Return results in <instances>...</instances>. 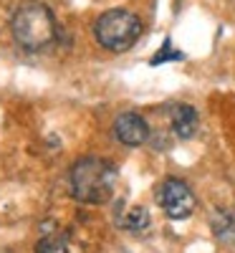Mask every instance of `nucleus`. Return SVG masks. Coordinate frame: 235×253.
Segmentation results:
<instances>
[{
  "instance_id": "8",
  "label": "nucleus",
  "mask_w": 235,
  "mask_h": 253,
  "mask_svg": "<svg viewBox=\"0 0 235 253\" xmlns=\"http://www.w3.org/2000/svg\"><path fill=\"white\" fill-rule=\"evenodd\" d=\"M36 253H69V248H66V241H61L58 236H46L38 243Z\"/></svg>"
},
{
  "instance_id": "5",
  "label": "nucleus",
  "mask_w": 235,
  "mask_h": 253,
  "mask_svg": "<svg viewBox=\"0 0 235 253\" xmlns=\"http://www.w3.org/2000/svg\"><path fill=\"white\" fill-rule=\"evenodd\" d=\"M114 134H117V139H119L121 144H126V147H139V144H144L147 137H149V126H147V122H144L139 114L126 112V114L117 117V122H114Z\"/></svg>"
},
{
  "instance_id": "2",
  "label": "nucleus",
  "mask_w": 235,
  "mask_h": 253,
  "mask_svg": "<svg viewBox=\"0 0 235 253\" xmlns=\"http://www.w3.org/2000/svg\"><path fill=\"white\" fill-rule=\"evenodd\" d=\"M10 28H13V38L28 51L48 46L53 41V36H56L53 15H51V10L46 5H40V3L20 5L15 10L13 20H10Z\"/></svg>"
},
{
  "instance_id": "3",
  "label": "nucleus",
  "mask_w": 235,
  "mask_h": 253,
  "mask_svg": "<svg viewBox=\"0 0 235 253\" xmlns=\"http://www.w3.org/2000/svg\"><path fill=\"white\" fill-rule=\"evenodd\" d=\"M142 33V20L129 10H106L94 26L96 41L109 51H126Z\"/></svg>"
},
{
  "instance_id": "4",
  "label": "nucleus",
  "mask_w": 235,
  "mask_h": 253,
  "mask_svg": "<svg viewBox=\"0 0 235 253\" xmlns=\"http://www.w3.org/2000/svg\"><path fill=\"white\" fill-rule=\"evenodd\" d=\"M159 205L162 210L167 213V218L172 220H185L192 215V210H195V195H192V190L177 180V177H169L159 185Z\"/></svg>"
},
{
  "instance_id": "7",
  "label": "nucleus",
  "mask_w": 235,
  "mask_h": 253,
  "mask_svg": "<svg viewBox=\"0 0 235 253\" xmlns=\"http://www.w3.org/2000/svg\"><path fill=\"white\" fill-rule=\"evenodd\" d=\"M149 225V213L144 208H132V213L124 218V228H129V230H142Z\"/></svg>"
},
{
  "instance_id": "9",
  "label": "nucleus",
  "mask_w": 235,
  "mask_h": 253,
  "mask_svg": "<svg viewBox=\"0 0 235 253\" xmlns=\"http://www.w3.org/2000/svg\"><path fill=\"white\" fill-rule=\"evenodd\" d=\"M169 58H182L180 53H172V51H169V41H167V43H164V48L152 58V63H155V66H157V63H162V61H169Z\"/></svg>"
},
{
  "instance_id": "1",
  "label": "nucleus",
  "mask_w": 235,
  "mask_h": 253,
  "mask_svg": "<svg viewBox=\"0 0 235 253\" xmlns=\"http://www.w3.org/2000/svg\"><path fill=\"white\" fill-rule=\"evenodd\" d=\"M117 182V170L112 162L101 157H83L71 170V190L74 198L89 205H101L112 198Z\"/></svg>"
},
{
  "instance_id": "6",
  "label": "nucleus",
  "mask_w": 235,
  "mask_h": 253,
  "mask_svg": "<svg viewBox=\"0 0 235 253\" xmlns=\"http://www.w3.org/2000/svg\"><path fill=\"white\" fill-rule=\"evenodd\" d=\"M169 117H172L175 134L180 139H190L197 132V112H195V107H190V104H177V107H172V114Z\"/></svg>"
}]
</instances>
